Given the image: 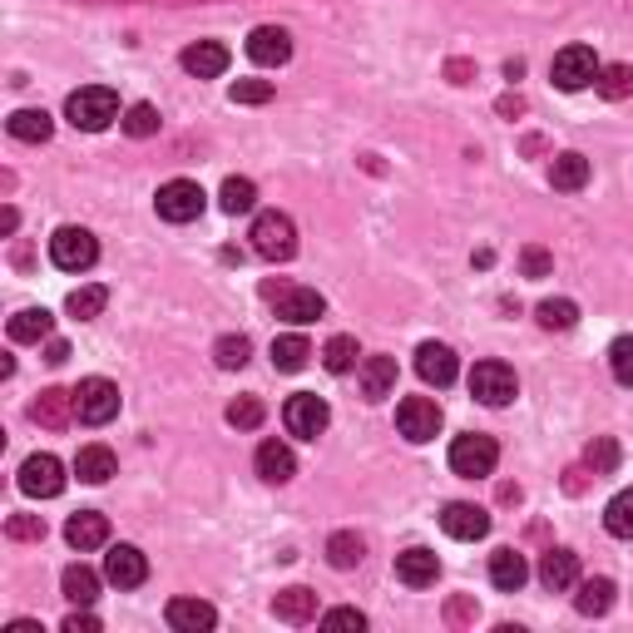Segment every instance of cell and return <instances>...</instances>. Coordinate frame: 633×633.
<instances>
[{
	"label": "cell",
	"mask_w": 633,
	"mask_h": 633,
	"mask_svg": "<svg viewBox=\"0 0 633 633\" xmlns=\"http://www.w3.org/2000/svg\"><path fill=\"white\" fill-rule=\"evenodd\" d=\"M65 120L84 134L110 129V124L120 120V94H114L110 84H84V90H75L65 100Z\"/></svg>",
	"instance_id": "1"
},
{
	"label": "cell",
	"mask_w": 633,
	"mask_h": 633,
	"mask_svg": "<svg viewBox=\"0 0 633 633\" xmlns=\"http://www.w3.org/2000/svg\"><path fill=\"white\" fill-rule=\"evenodd\" d=\"M252 252L268 262H288L292 252H298V224H292L288 214H278V208H268V214L252 218Z\"/></svg>",
	"instance_id": "2"
},
{
	"label": "cell",
	"mask_w": 633,
	"mask_h": 633,
	"mask_svg": "<svg viewBox=\"0 0 633 633\" xmlns=\"http://www.w3.org/2000/svg\"><path fill=\"white\" fill-rule=\"evenodd\" d=\"M154 208H158L164 224H194V218H204L208 194L194 184V178H168V184L154 194Z\"/></svg>",
	"instance_id": "3"
},
{
	"label": "cell",
	"mask_w": 633,
	"mask_h": 633,
	"mask_svg": "<svg viewBox=\"0 0 633 633\" xmlns=\"http://www.w3.org/2000/svg\"><path fill=\"white\" fill-rule=\"evenodd\" d=\"M50 262H55L60 272H90L94 262H100V242H94L90 228H55V238H50Z\"/></svg>",
	"instance_id": "4"
},
{
	"label": "cell",
	"mask_w": 633,
	"mask_h": 633,
	"mask_svg": "<svg viewBox=\"0 0 633 633\" xmlns=\"http://www.w3.org/2000/svg\"><path fill=\"white\" fill-rule=\"evenodd\" d=\"M120 416V386L110 376H84L75 386V421L84 426H110Z\"/></svg>",
	"instance_id": "5"
},
{
	"label": "cell",
	"mask_w": 633,
	"mask_h": 633,
	"mask_svg": "<svg viewBox=\"0 0 633 633\" xmlns=\"http://www.w3.org/2000/svg\"><path fill=\"white\" fill-rule=\"evenodd\" d=\"M495 460H500V446H495V436H480V430H470V436H456V440H450V470L466 475V480H485V475L495 470Z\"/></svg>",
	"instance_id": "6"
},
{
	"label": "cell",
	"mask_w": 633,
	"mask_h": 633,
	"mask_svg": "<svg viewBox=\"0 0 633 633\" xmlns=\"http://www.w3.org/2000/svg\"><path fill=\"white\" fill-rule=\"evenodd\" d=\"M599 70H604V65H599V55L589 45H564L554 55V65H550V80L564 94H579V90H589V84L599 80Z\"/></svg>",
	"instance_id": "7"
},
{
	"label": "cell",
	"mask_w": 633,
	"mask_h": 633,
	"mask_svg": "<svg viewBox=\"0 0 633 633\" xmlns=\"http://www.w3.org/2000/svg\"><path fill=\"white\" fill-rule=\"evenodd\" d=\"M470 396L480 401V406H510V401L520 396L515 366H505V362H475V372H470Z\"/></svg>",
	"instance_id": "8"
},
{
	"label": "cell",
	"mask_w": 633,
	"mask_h": 633,
	"mask_svg": "<svg viewBox=\"0 0 633 633\" xmlns=\"http://www.w3.org/2000/svg\"><path fill=\"white\" fill-rule=\"evenodd\" d=\"M326 421H332V406L312 392L288 396V406H282V426H288V436H298V440H316L326 430Z\"/></svg>",
	"instance_id": "9"
},
{
	"label": "cell",
	"mask_w": 633,
	"mask_h": 633,
	"mask_svg": "<svg viewBox=\"0 0 633 633\" xmlns=\"http://www.w3.org/2000/svg\"><path fill=\"white\" fill-rule=\"evenodd\" d=\"M396 430L411 440V446H426V440H436V430H440V406L430 396H406L396 406Z\"/></svg>",
	"instance_id": "10"
},
{
	"label": "cell",
	"mask_w": 633,
	"mask_h": 633,
	"mask_svg": "<svg viewBox=\"0 0 633 633\" xmlns=\"http://www.w3.org/2000/svg\"><path fill=\"white\" fill-rule=\"evenodd\" d=\"M20 490L35 495V500H55V495L65 490V466H60V456H50V450L30 456L25 466H20Z\"/></svg>",
	"instance_id": "11"
},
{
	"label": "cell",
	"mask_w": 633,
	"mask_h": 633,
	"mask_svg": "<svg viewBox=\"0 0 633 633\" xmlns=\"http://www.w3.org/2000/svg\"><path fill=\"white\" fill-rule=\"evenodd\" d=\"M104 579H110L114 589H139L144 579H149V559H144L139 544H114V550L104 554Z\"/></svg>",
	"instance_id": "12"
},
{
	"label": "cell",
	"mask_w": 633,
	"mask_h": 633,
	"mask_svg": "<svg viewBox=\"0 0 633 633\" xmlns=\"http://www.w3.org/2000/svg\"><path fill=\"white\" fill-rule=\"evenodd\" d=\"M440 530H446L450 540H466V544L485 540V535H490V515L470 500H450L446 510H440Z\"/></svg>",
	"instance_id": "13"
},
{
	"label": "cell",
	"mask_w": 633,
	"mask_h": 633,
	"mask_svg": "<svg viewBox=\"0 0 633 633\" xmlns=\"http://www.w3.org/2000/svg\"><path fill=\"white\" fill-rule=\"evenodd\" d=\"M248 60H252V65H262V70L288 65V60H292V35L282 25H258L248 35Z\"/></svg>",
	"instance_id": "14"
},
{
	"label": "cell",
	"mask_w": 633,
	"mask_h": 633,
	"mask_svg": "<svg viewBox=\"0 0 633 633\" xmlns=\"http://www.w3.org/2000/svg\"><path fill=\"white\" fill-rule=\"evenodd\" d=\"M416 372H421V382L440 392V386H450L460 376V362L446 342H421L416 346Z\"/></svg>",
	"instance_id": "15"
},
{
	"label": "cell",
	"mask_w": 633,
	"mask_h": 633,
	"mask_svg": "<svg viewBox=\"0 0 633 633\" xmlns=\"http://www.w3.org/2000/svg\"><path fill=\"white\" fill-rule=\"evenodd\" d=\"M436 574H440V559H436V550H426V544H411V550L396 554V579L406 589H430Z\"/></svg>",
	"instance_id": "16"
},
{
	"label": "cell",
	"mask_w": 633,
	"mask_h": 633,
	"mask_svg": "<svg viewBox=\"0 0 633 633\" xmlns=\"http://www.w3.org/2000/svg\"><path fill=\"white\" fill-rule=\"evenodd\" d=\"M326 312V298L316 288H278V316L292 326H308Z\"/></svg>",
	"instance_id": "17"
},
{
	"label": "cell",
	"mask_w": 633,
	"mask_h": 633,
	"mask_svg": "<svg viewBox=\"0 0 633 633\" xmlns=\"http://www.w3.org/2000/svg\"><path fill=\"white\" fill-rule=\"evenodd\" d=\"M30 421H35V426H50V430H65L70 421H75V392H60V386L40 392L30 401Z\"/></svg>",
	"instance_id": "18"
},
{
	"label": "cell",
	"mask_w": 633,
	"mask_h": 633,
	"mask_svg": "<svg viewBox=\"0 0 633 633\" xmlns=\"http://www.w3.org/2000/svg\"><path fill=\"white\" fill-rule=\"evenodd\" d=\"M252 470L268 485H288L292 475H298V456H292V446H282V440H262L258 456H252Z\"/></svg>",
	"instance_id": "19"
},
{
	"label": "cell",
	"mask_w": 633,
	"mask_h": 633,
	"mask_svg": "<svg viewBox=\"0 0 633 633\" xmlns=\"http://www.w3.org/2000/svg\"><path fill=\"white\" fill-rule=\"evenodd\" d=\"M65 540H70V550H80V554L100 550V544H110V520H104L100 510H80V515H70Z\"/></svg>",
	"instance_id": "20"
},
{
	"label": "cell",
	"mask_w": 633,
	"mask_h": 633,
	"mask_svg": "<svg viewBox=\"0 0 633 633\" xmlns=\"http://www.w3.org/2000/svg\"><path fill=\"white\" fill-rule=\"evenodd\" d=\"M184 70L194 80H218L228 70V45H218V40H198V45L184 50Z\"/></svg>",
	"instance_id": "21"
},
{
	"label": "cell",
	"mask_w": 633,
	"mask_h": 633,
	"mask_svg": "<svg viewBox=\"0 0 633 633\" xmlns=\"http://www.w3.org/2000/svg\"><path fill=\"white\" fill-rule=\"evenodd\" d=\"M356 382H362L366 401H386L396 392V356H366L362 372H356Z\"/></svg>",
	"instance_id": "22"
},
{
	"label": "cell",
	"mask_w": 633,
	"mask_h": 633,
	"mask_svg": "<svg viewBox=\"0 0 633 633\" xmlns=\"http://www.w3.org/2000/svg\"><path fill=\"white\" fill-rule=\"evenodd\" d=\"M525 579H530V564H525L520 550H495L490 554V584L500 589V594H520Z\"/></svg>",
	"instance_id": "23"
},
{
	"label": "cell",
	"mask_w": 633,
	"mask_h": 633,
	"mask_svg": "<svg viewBox=\"0 0 633 633\" xmlns=\"http://www.w3.org/2000/svg\"><path fill=\"white\" fill-rule=\"evenodd\" d=\"M540 584L550 594H564V589L579 584V554L574 550H550L540 559Z\"/></svg>",
	"instance_id": "24"
},
{
	"label": "cell",
	"mask_w": 633,
	"mask_h": 633,
	"mask_svg": "<svg viewBox=\"0 0 633 633\" xmlns=\"http://www.w3.org/2000/svg\"><path fill=\"white\" fill-rule=\"evenodd\" d=\"M164 619H168V629H178V633H198V629L218 624V609L204 604V599H174Z\"/></svg>",
	"instance_id": "25"
},
{
	"label": "cell",
	"mask_w": 633,
	"mask_h": 633,
	"mask_svg": "<svg viewBox=\"0 0 633 633\" xmlns=\"http://www.w3.org/2000/svg\"><path fill=\"white\" fill-rule=\"evenodd\" d=\"M272 614H278L282 624H312L316 619V594L312 589H302V584L282 589V594L272 599Z\"/></svg>",
	"instance_id": "26"
},
{
	"label": "cell",
	"mask_w": 633,
	"mask_h": 633,
	"mask_svg": "<svg viewBox=\"0 0 633 633\" xmlns=\"http://www.w3.org/2000/svg\"><path fill=\"white\" fill-rule=\"evenodd\" d=\"M579 594H574V609L584 619H599V614H609V609H614V579H579Z\"/></svg>",
	"instance_id": "27"
},
{
	"label": "cell",
	"mask_w": 633,
	"mask_h": 633,
	"mask_svg": "<svg viewBox=\"0 0 633 633\" xmlns=\"http://www.w3.org/2000/svg\"><path fill=\"white\" fill-rule=\"evenodd\" d=\"M6 129H10V139H20V144H45L50 134H55V120H50L45 110H15L6 120Z\"/></svg>",
	"instance_id": "28"
},
{
	"label": "cell",
	"mask_w": 633,
	"mask_h": 633,
	"mask_svg": "<svg viewBox=\"0 0 633 633\" xmlns=\"http://www.w3.org/2000/svg\"><path fill=\"white\" fill-rule=\"evenodd\" d=\"M50 332H55V312L45 308H25L10 316V342H50Z\"/></svg>",
	"instance_id": "29"
},
{
	"label": "cell",
	"mask_w": 633,
	"mask_h": 633,
	"mask_svg": "<svg viewBox=\"0 0 633 633\" xmlns=\"http://www.w3.org/2000/svg\"><path fill=\"white\" fill-rule=\"evenodd\" d=\"M75 475L84 485H104L110 475H120V460H114L110 446H84L75 456Z\"/></svg>",
	"instance_id": "30"
},
{
	"label": "cell",
	"mask_w": 633,
	"mask_h": 633,
	"mask_svg": "<svg viewBox=\"0 0 633 633\" xmlns=\"http://www.w3.org/2000/svg\"><path fill=\"white\" fill-rule=\"evenodd\" d=\"M550 184L559 194H579V188L589 184V158L584 154H559L550 164Z\"/></svg>",
	"instance_id": "31"
},
{
	"label": "cell",
	"mask_w": 633,
	"mask_h": 633,
	"mask_svg": "<svg viewBox=\"0 0 633 633\" xmlns=\"http://www.w3.org/2000/svg\"><path fill=\"white\" fill-rule=\"evenodd\" d=\"M60 589H65L70 604L90 609L94 599H100V574H94V569H84V564H70L65 574H60Z\"/></svg>",
	"instance_id": "32"
},
{
	"label": "cell",
	"mask_w": 633,
	"mask_h": 633,
	"mask_svg": "<svg viewBox=\"0 0 633 633\" xmlns=\"http://www.w3.org/2000/svg\"><path fill=\"white\" fill-rule=\"evenodd\" d=\"M308 356H312V342L302 332H288V336H278V342H272V366H278V372H302V366H308Z\"/></svg>",
	"instance_id": "33"
},
{
	"label": "cell",
	"mask_w": 633,
	"mask_h": 633,
	"mask_svg": "<svg viewBox=\"0 0 633 633\" xmlns=\"http://www.w3.org/2000/svg\"><path fill=\"white\" fill-rule=\"evenodd\" d=\"M604 530L614 535V540H633V485L604 505Z\"/></svg>",
	"instance_id": "34"
},
{
	"label": "cell",
	"mask_w": 633,
	"mask_h": 633,
	"mask_svg": "<svg viewBox=\"0 0 633 633\" xmlns=\"http://www.w3.org/2000/svg\"><path fill=\"white\" fill-rule=\"evenodd\" d=\"M252 204H258V184H252V178H228L224 194H218V208H224L228 218L252 214Z\"/></svg>",
	"instance_id": "35"
},
{
	"label": "cell",
	"mask_w": 633,
	"mask_h": 633,
	"mask_svg": "<svg viewBox=\"0 0 633 633\" xmlns=\"http://www.w3.org/2000/svg\"><path fill=\"white\" fill-rule=\"evenodd\" d=\"M356 356H362V352H356V336H346V332H336L332 342L322 346V366H326L332 376H346V372H352Z\"/></svg>",
	"instance_id": "36"
},
{
	"label": "cell",
	"mask_w": 633,
	"mask_h": 633,
	"mask_svg": "<svg viewBox=\"0 0 633 633\" xmlns=\"http://www.w3.org/2000/svg\"><path fill=\"white\" fill-rule=\"evenodd\" d=\"M362 554H366V544H362V535H352V530H336L332 540H326V559H332V569H356V564H362Z\"/></svg>",
	"instance_id": "37"
},
{
	"label": "cell",
	"mask_w": 633,
	"mask_h": 633,
	"mask_svg": "<svg viewBox=\"0 0 633 633\" xmlns=\"http://www.w3.org/2000/svg\"><path fill=\"white\" fill-rule=\"evenodd\" d=\"M248 352H252V342L242 332H228V336H218L214 342V362L224 366V372H238V366H248Z\"/></svg>",
	"instance_id": "38"
},
{
	"label": "cell",
	"mask_w": 633,
	"mask_h": 633,
	"mask_svg": "<svg viewBox=\"0 0 633 633\" xmlns=\"http://www.w3.org/2000/svg\"><path fill=\"white\" fill-rule=\"evenodd\" d=\"M535 316H540L544 332H569V326L579 322V308L569 298H550V302H540V308H535Z\"/></svg>",
	"instance_id": "39"
},
{
	"label": "cell",
	"mask_w": 633,
	"mask_h": 633,
	"mask_svg": "<svg viewBox=\"0 0 633 633\" xmlns=\"http://www.w3.org/2000/svg\"><path fill=\"white\" fill-rule=\"evenodd\" d=\"M70 312L80 316V322H90V316H100L104 308H110V288H100V282H90V288H75L65 302Z\"/></svg>",
	"instance_id": "40"
},
{
	"label": "cell",
	"mask_w": 633,
	"mask_h": 633,
	"mask_svg": "<svg viewBox=\"0 0 633 633\" xmlns=\"http://www.w3.org/2000/svg\"><path fill=\"white\" fill-rule=\"evenodd\" d=\"M594 90L604 94V100H629L633 94V65H604L594 80Z\"/></svg>",
	"instance_id": "41"
},
{
	"label": "cell",
	"mask_w": 633,
	"mask_h": 633,
	"mask_svg": "<svg viewBox=\"0 0 633 633\" xmlns=\"http://www.w3.org/2000/svg\"><path fill=\"white\" fill-rule=\"evenodd\" d=\"M120 124H124L129 139H149V134H158V110H154V104H129Z\"/></svg>",
	"instance_id": "42"
},
{
	"label": "cell",
	"mask_w": 633,
	"mask_h": 633,
	"mask_svg": "<svg viewBox=\"0 0 633 633\" xmlns=\"http://www.w3.org/2000/svg\"><path fill=\"white\" fill-rule=\"evenodd\" d=\"M609 372L619 386H633V336H614L609 342Z\"/></svg>",
	"instance_id": "43"
},
{
	"label": "cell",
	"mask_w": 633,
	"mask_h": 633,
	"mask_svg": "<svg viewBox=\"0 0 633 633\" xmlns=\"http://www.w3.org/2000/svg\"><path fill=\"white\" fill-rule=\"evenodd\" d=\"M262 416H268V406H262L258 396H238L234 406H228V426H238V430H258Z\"/></svg>",
	"instance_id": "44"
},
{
	"label": "cell",
	"mask_w": 633,
	"mask_h": 633,
	"mask_svg": "<svg viewBox=\"0 0 633 633\" xmlns=\"http://www.w3.org/2000/svg\"><path fill=\"white\" fill-rule=\"evenodd\" d=\"M6 535L10 540H45V520H40V515H10Z\"/></svg>",
	"instance_id": "45"
},
{
	"label": "cell",
	"mask_w": 633,
	"mask_h": 633,
	"mask_svg": "<svg viewBox=\"0 0 633 633\" xmlns=\"http://www.w3.org/2000/svg\"><path fill=\"white\" fill-rule=\"evenodd\" d=\"M268 100H272L268 80H238L234 84V104H268Z\"/></svg>",
	"instance_id": "46"
},
{
	"label": "cell",
	"mask_w": 633,
	"mask_h": 633,
	"mask_svg": "<svg viewBox=\"0 0 633 633\" xmlns=\"http://www.w3.org/2000/svg\"><path fill=\"white\" fill-rule=\"evenodd\" d=\"M520 268H525V278H550L554 258H550L544 248H525V252H520Z\"/></svg>",
	"instance_id": "47"
},
{
	"label": "cell",
	"mask_w": 633,
	"mask_h": 633,
	"mask_svg": "<svg viewBox=\"0 0 633 633\" xmlns=\"http://www.w3.org/2000/svg\"><path fill=\"white\" fill-rule=\"evenodd\" d=\"M589 466H594V470H614L619 466V446H614V440H594V446H589Z\"/></svg>",
	"instance_id": "48"
},
{
	"label": "cell",
	"mask_w": 633,
	"mask_h": 633,
	"mask_svg": "<svg viewBox=\"0 0 633 633\" xmlns=\"http://www.w3.org/2000/svg\"><path fill=\"white\" fill-rule=\"evenodd\" d=\"M326 629H366V614L362 609H332V614H322Z\"/></svg>",
	"instance_id": "49"
},
{
	"label": "cell",
	"mask_w": 633,
	"mask_h": 633,
	"mask_svg": "<svg viewBox=\"0 0 633 633\" xmlns=\"http://www.w3.org/2000/svg\"><path fill=\"white\" fill-rule=\"evenodd\" d=\"M45 362H50V366H65V362H70V342L50 336V342H45Z\"/></svg>",
	"instance_id": "50"
},
{
	"label": "cell",
	"mask_w": 633,
	"mask_h": 633,
	"mask_svg": "<svg viewBox=\"0 0 633 633\" xmlns=\"http://www.w3.org/2000/svg\"><path fill=\"white\" fill-rule=\"evenodd\" d=\"M65 633H100V619H94V614H70Z\"/></svg>",
	"instance_id": "51"
}]
</instances>
